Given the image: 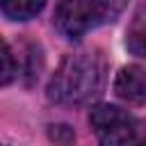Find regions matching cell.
<instances>
[{"mask_svg": "<svg viewBox=\"0 0 146 146\" xmlns=\"http://www.w3.org/2000/svg\"><path fill=\"white\" fill-rule=\"evenodd\" d=\"M48 139L55 146H75V132L66 123H52V125H48Z\"/></svg>", "mask_w": 146, "mask_h": 146, "instance_id": "7", "label": "cell"}, {"mask_svg": "<svg viewBox=\"0 0 146 146\" xmlns=\"http://www.w3.org/2000/svg\"><path fill=\"white\" fill-rule=\"evenodd\" d=\"M14 78H16V59H14L7 41L0 39V87L9 84Z\"/></svg>", "mask_w": 146, "mask_h": 146, "instance_id": "6", "label": "cell"}, {"mask_svg": "<svg viewBox=\"0 0 146 146\" xmlns=\"http://www.w3.org/2000/svg\"><path fill=\"white\" fill-rule=\"evenodd\" d=\"M114 94L128 103L146 100V71L135 64L123 66L114 78Z\"/></svg>", "mask_w": 146, "mask_h": 146, "instance_id": "4", "label": "cell"}, {"mask_svg": "<svg viewBox=\"0 0 146 146\" xmlns=\"http://www.w3.org/2000/svg\"><path fill=\"white\" fill-rule=\"evenodd\" d=\"M46 0H0V7L11 21H30L43 9Z\"/></svg>", "mask_w": 146, "mask_h": 146, "instance_id": "5", "label": "cell"}, {"mask_svg": "<svg viewBox=\"0 0 146 146\" xmlns=\"http://www.w3.org/2000/svg\"><path fill=\"white\" fill-rule=\"evenodd\" d=\"M89 123L100 146H128L139 137V125L135 116L116 105L100 103L91 107Z\"/></svg>", "mask_w": 146, "mask_h": 146, "instance_id": "3", "label": "cell"}, {"mask_svg": "<svg viewBox=\"0 0 146 146\" xmlns=\"http://www.w3.org/2000/svg\"><path fill=\"white\" fill-rule=\"evenodd\" d=\"M128 0H62L55 14V25L66 39H82L87 32L121 16Z\"/></svg>", "mask_w": 146, "mask_h": 146, "instance_id": "2", "label": "cell"}, {"mask_svg": "<svg viewBox=\"0 0 146 146\" xmlns=\"http://www.w3.org/2000/svg\"><path fill=\"white\" fill-rule=\"evenodd\" d=\"M128 46H130L132 52L146 55V23H144L141 16H137V21H135V25L128 34Z\"/></svg>", "mask_w": 146, "mask_h": 146, "instance_id": "8", "label": "cell"}, {"mask_svg": "<svg viewBox=\"0 0 146 146\" xmlns=\"http://www.w3.org/2000/svg\"><path fill=\"white\" fill-rule=\"evenodd\" d=\"M105 82V62L98 52L66 55L48 82V98L57 105H82Z\"/></svg>", "mask_w": 146, "mask_h": 146, "instance_id": "1", "label": "cell"}]
</instances>
